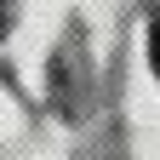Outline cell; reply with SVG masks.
Returning a JSON list of instances; mask_svg holds the SVG:
<instances>
[{"label": "cell", "mask_w": 160, "mask_h": 160, "mask_svg": "<svg viewBox=\"0 0 160 160\" xmlns=\"http://www.w3.org/2000/svg\"><path fill=\"white\" fill-rule=\"evenodd\" d=\"M149 57H154V74H160V17L149 23Z\"/></svg>", "instance_id": "obj_1"}, {"label": "cell", "mask_w": 160, "mask_h": 160, "mask_svg": "<svg viewBox=\"0 0 160 160\" xmlns=\"http://www.w3.org/2000/svg\"><path fill=\"white\" fill-rule=\"evenodd\" d=\"M6 23H12V0H0V34H6Z\"/></svg>", "instance_id": "obj_2"}]
</instances>
